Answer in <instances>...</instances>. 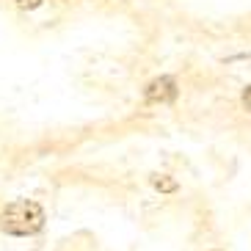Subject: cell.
<instances>
[{
    "label": "cell",
    "mask_w": 251,
    "mask_h": 251,
    "mask_svg": "<svg viewBox=\"0 0 251 251\" xmlns=\"http://www.w3.org/2000/svg\"><path fill=\"white\" fill-rule=\"evenodd\" d=\"M0 226H3V232L17 235V237L36 235L39 229L45 226V210L36 201H28V199L11 201L3 210V215H0Z\"/></svg>",
    "instance_id": "1"
},
{
    "label": "cell",
    "mask_w": 251,
    "mask_h": 251,
    "mask_svg": "<svg viewBox=\"0 0 251 251\" xmlns=\"http://www.w3.org/2000/svg\"><path fill=\"white\" fill-rule=\"evenodd\" d=\"M147 102H155V105H163V102H171L177 97V83L174 77H155V80L147 86Z\"/></svg>",
    "instance_id": "2"
},
{
    "label": "cell",
    "mask_w": 251,
    "mask_h": 251,
    "mask_svg": "<svg viewBox=\"0 0 251 251\" xmlns=\"http://www.w3.org/2000/svg\"><path fill=\"white\" fill-rule=\"evenodd\" d=\"M152 185H155L157 191H163V193H171V191H177V182L174 179H169V177H152Z\"/></svg>",
    "instance_id": "3"
},
{
    "label": "cell",
    "mask_w": 251,
    "mask_h": 251,
    "mask_svg": "<svg viewBox=\"0 0 251 251\" xmlns=\"http://www.w3.org/2000/svg\"><path fill=\"white\" fill-rule=\"evenodd\" d=\"M17 3V8H36V6H42V0H14Z\"/></svg>",
    "instance_id": "4"
},
{
    "label": "cell",
    "mask_w": 251,
    "mask_h": 251,
    "mask_svg": "<svg viewBox=\"0 0 251 251\" xmlns=\"http://www.w3.org/2000/svg\"><path fill=\"white\" fill-rule=\"evenodd\" d=\"M243 105H246V108H251V86L243 91Z\"/></svg>",
    "instance_id": "5"
}]
</instances>
